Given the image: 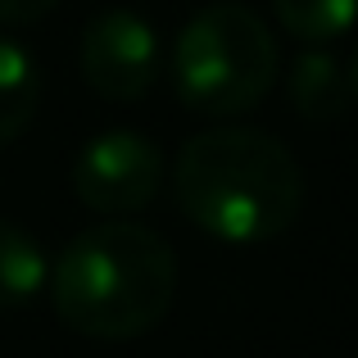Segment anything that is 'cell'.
I'll return each mask as SVG.
<instances>
[{"mask_svg":"<svg viewBox=\"0 0 358 358\" xmlns=\"http://www.w3.org/2000/svg\"><path fill=\"white\" fill-rule=\"evenodd\" d=\"M173 191L200 231L227 245H259L295 222L304 204V173L268 131L218 127L182 145Z\"/></svg>","mask_w":358,"mask_h":358,"instance_id":"obj_1","label":"cell"},{"mask_svg":"<svg viewBox=\"0 0 358 358\" xmlns=\"http://www.w3.org/2000/svg\"><path fill=\"white\" fill-rule=\"evenodd\" d=\"M177 295V254L141 222H100L69 241L50 277L55 313L91 341H131L159 327Z\"/></svg>","mask_w":358,"mask_h":358,"instance_id":"obj_2","label":"cell"},{"mask_svg":"<svg viewBox=\"0 0 358 358\" xmlns=\"http://www.w3.org/2000/svg\"><path fill=\"white\" fill-rule=\"evenodd\" d=\"M281 50L272 27L245 5H209L182 27L173 50L177 96L200 114H245L272 91Z\"/></svg>","mask_w":358,"mask_h":358,"instance_id":"obj_3","label":"cell"},{"mask_svg":"<svg viewBox=\"0 0 358 358\" xmlns=\"http://www.w3.org/2000/svg\"><path fill=\"white\" fill-rule=\"evenodd\" d=\"M164 182V150L131 127L100 131L73 164V191L96 213H136Z\"/></svg>","mask_w":358,"mask_h":358,"instance_id":"obj_4","label":"cell"},{"mask_svg":"<svg viewBox=\"0 0 358 358\" xmlns=\"http://www.w3.org/2000/svg\"><path fill=\"white\" fill-rule=\"evenodd\" d=\"M82 78L105 100L131 105L155 87L159 41L155 27L131 9H105L82 27Z\"/></svg>","mask_w":358,"mask_h":358,"instance_id":"obj_5","label":"cell"},{"mask_svg":"<svg viewBox=\"0 0 358 358\" xmlns=\"http://www.w3.org/2000/svg\"><path fill=\"white\" fill-rule=\"evenodd\" d=\"M290 100L308 122H336L350 109V73L327 50H304L290 64Z\"/></svg>","mask_w":358,"mask_h":358,"instance_id":"obj_6","label":"cell"},{"mask_svg":"<svg viewBox=\"0 0 358 358\" xmlns=\"http://www.w3.org/2000/svg\"><path fill=\"white\" fill-rule=\"evenodd\" d=\"M36 96H41L36 59L14 36H0V145H9L27 131V122L36 114Z\"/></svg>","mask_w":358,"mask_h":358,"instance_id":"obj_7","label":"cell"},{"mask_svg":"<svg viewBox=\"0 0 358 358\" xmlns=\"http://www.w3.org/2000/svg\"><path fill=\"white\" fill-rule=\"evenodd\" d=\"M45 254L32 231L18 222L0 218V313L5 308H23L36 290L45 286Z\"/></svg>","mask_w":358,"mask_h":358,"instance_id":"obj_8","label":"cell"},{"mask_svg":"<svg viewBox=\"0 0 358 358\" xmlns=\"http://www.w3.org/2000/svg\"><path fill=\"white\" fill-rule=\"evenodd\" d=\"M272 9L299 41H336L358 23V0H272Z\"/></svg>","mask_w":358,"mask_h":358,"instance_id":"obj_9","label":"cell"},{"mask_svg":"<svg viewBox=\"0 0 358 358\" xmlns=\"http://www.w3.org/2000/svg\"><path fill=\"white\" fill-rule=\"evenodd\" d=\"M59 0H0V23L5 27H32L41 23Z\"/></svg>","mask_w":358,"mask_h":358,"instance_id":"obj_10","label":"cell"},{"mask_svg":"<svg viewBox=\"0 0 358 358\" xmlns=\"http://www.w3.org/2000/svg\"><path fill=\"white\" fill-rule=\"evenodd\" d=\"M345 73H350V100H358V55L350 59V69H345Z\"/></svg>","mask_w":358,"mask_h":358,"instance_id":"obj_11","label":"cell"}]
</instances>
